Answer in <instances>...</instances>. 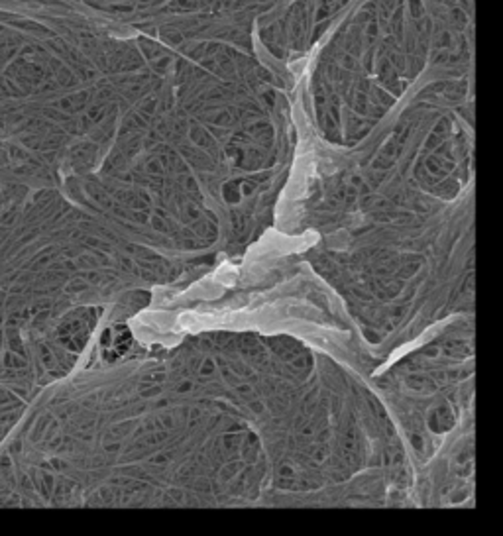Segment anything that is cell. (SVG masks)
<instances>
[{"label":"cell","mask_w":503,"mask_h":536,"mask_svg":"<svg viewBox=\"0 0 503 536\" xmlns=\"http://www.w3.org/2000/svg\"><path fill=\"white\" fill-rule=\"evenodd\" d=\"M97 322V315L91 309H81L75 313H69V317L61 322L57 330V338L65 350L81 352L85 342L89 340L91 328Z\"/></svg>","instance_id":"cell-1"},{"label":"cell","mask_w":503,"mask_h":536,"mask_svg":"<svg viewBox=\"0 0 503 536\" xmlns=\"http://www.w3.org/2000/svg\"><path fill=\"white\" fill-rule=\"evenodd\" d=\"M372 289L382 301H390V299L399 297V293L403 291V281L401 279H378L372 285Z\"/></svg>","instance_id":"cell-2"},{"label":"cell","mask_w":503,"mask_h":536,"mask_svg":"<svg viewBox=\"0 0 503 536\" xmlns=\"http://www.w3.org/2000/svg\"><path fill=\"white\" fill-rule=\"evenodd\" d=\"M423 256H417V254H405L399 258V264H397V275L403 277V279H409L413 277L415 273H419V269L423 266Z\"/></svg>","instance_id":"cell-3"},{"label":"cell","mask_w":503,"mask_h":536,"mask_svg":"<svg viewBox=\"0 0 503 536\" xmlns=\"http://www.w3.org/2000/svg\"><path fill=\"white\" fill-rule=\"evenodd\" d=\"M405 383L411 391H417V393H433L437 389V383L433 381V377L425 374H411L407 375Z\"/></svg>","instance_id":"cell-4"},{"label":"cell","mask_w":503,"mask_h":536,"mask_svg":"<svg viewBox=\"0 0 503 536\" xmlns=\"http://www.w3.org/2000/svg\"><path fill=\"white\" fill-rule=\"evenodd\" d=\"M270 344H272V350L279 356L283 362H287L291 356H295L299 350H303L301 344H297V342H293V340H289V338H276V340H272Z\"/></svg>","instance_id":"cell-5"},{"label":"cell","mask_w":503,"mask_h":536,"mask_svg":"<svg viewBox=\"0 0 503 536\" xmlns=\"http://www.w3.org/2000/svg\"><path fill=\"white\" fill-rule=\"evenodd\" d=\"M240 454H242L244 462H248V464H254V462L258 460V454H260V440H258L256 434H248V436L242 440Z\"/></svg>","instance_id":"cell-6"},{"label":"cell","mask_w":503,"mask_h":536,"mask_svg":"<svg viewBox=\"0 0 503 536\" xmlns=\"http://www.w3.org/2000/svg\"><path fill=\"white\" fill-rule=\"evenodd\" d=\"M193 370L197 372V375L201 377L203 381L205 379H211V377H215V374H217V362L213 360V358H209V356H205V358H201V360H193Z\"/></svg>","instance_id":"cell-7"},{"label":"cell","mask_w":503,"mask_h":536,"mask_svg":"<svg viewBox=\"0 0 503 536\" xmlns=\"http://www.w3.org/2000/svg\"><path fill=\"white\" fill-rule=\"evenodd\" d=\"M433 415L437 417V423H439V427H441L443 432H447V430H450L454 427V413H452V409H450L448 403H441L433 411Z\"/></svg>","instance_id":"cell-8"},{"label":"cell","mask_w":503,"mask_h":536,"mask_svg":"<svg viewBox=\"0 0 503 536\" xmlns=\"http://www.w3.org/2000/svg\"><path fill=\"white\" fill-rule=\"evenodd\" d=\"M309 456H311V460L317 464V466H321V464H325L327 460H329V444L327 442H313L311 446H309Z\"/></svg>","instance_id":"cell-9"},{"label":"cell","mask_w":503,"mask_h":536,"mask_svg":"<svg viewBox=\"0 0 503 536\" xmlns=\"http://www.w3.org/2000/svg\"><path fill=\"white\" fill-rule=\"evenodd\" d=\"M443 354L448 358H464L470 354V346L464 342H447L443 346Z\"/></svg>","instance_id":"cell-10"},{"label":"cell","mask_w":503,"mask_h":536,"mask_svg":"<svg viewBox=\"0 0 503 536\" xmlns=\"http://www.w3.org/2000/svg\"><path fill=\"white\" fill-rule=\"evenodd\" d=\"M240 446H242V436L240 434L230 432V434H224L223 436V448L226 454L234 456L236 452H240Z\"/></svg>","instance_id":"cell-11"},{"label":"cell","mask_w":503,"mask_h":536,"mask_svg":"<svg viewBox=\"0 0 503 536\" xmlns=\"http://www.w3.org/2000/svg\"><path fill=\"white\" fill-rule=\"evenodd\" d=\"M191 138H193V142L199 146V148H213V140H211V136L203 130V128H193L191 130Z\"/></svg>","instance_id":"cell-12"},{"label":"cell","mask_w":503,"mask_h":536,"mask_svg":"<svg viewBox=\"0 0 503 536\" xmlns=\"http://www.w3.org/2000/svg\"><path fill=\"white\" fill-rule=\"evenodd\" d=\"M156 425L160 430H173L177 427V421L173 417V413H162L158 419H156Z\"/></svg>","instance_id":"cell-13"},{"label":"cell","mask_w":503,"mask_h":536,"mask_svg":"<svg viewBox=\"0 0 503 536\" xmlns=\"http://www.w3.org/2000/svg\"><path fill=\"white\" fill-rule=\"evenodd\" d=\"M171 460H173V452H160V454L152 456L148 460V464L150 466H156V468H166Z\"/></svg>","instance_id":"cell-14"},{"label":"cell","mask_w":503,"mask_h":536,"mask_svg":"<svg viewBox=\"0 0 503 536\" xmlns=\"http://www.w3.org/2000/svg\"><path fill=\"white\" fill-rule=\"evenodd\" d=\"M234 389H236V393L242 397V399H246V401H252V399H256L258 395H256V389L250 385V383H238V385H234Z\"/></svg>","instance_id":"cell-15"},{"label":"cell","mask_w":503,"mask_h":536,"mask_svg":"<svg viewBox=\"0 0 503 536\" xmlns=\"http://www.w3.org/2000/svg\"><path fill=\"white\" fill-rule=\"evenodd\" d=\"M368 403H370V407H372V413H374V417L386 423V421H388V413H386V409L382 407V403H380L378 399H374V397H368Z\"/></svg>","instance_id":"cell-16"},{"label":"cell","mask_w":503,"mask_h":536,"mask_svg":"<svg viewBox=\"0 0 503 536\" xmlns=\"http://www.w3.org/2000/svg\"><path fill=\"white\" fill-rule=\"evenodd\" d=\"M144 381L146 383H152V385H160V383L166 381V372L164 370H152V372H148L144 375Z\"/></svg>","instance_id":"cell-17"},{"label":"cell","mask_w":503,"mask_h":536,"mask_svg":"<svg viewBox=\"0 0 503 536\" xmlns=\"http://www.w3.org/2000/svg\"><path fill=\"white\" fill-rule=\"evenodd\" d=\"M242 466L240 464H236V462H230L226 468L223 470V474H221V478H223L224 482L226 480H232V478H236V474H238V470H240Z\"/></svg>","instance_id":"cell-18"},{"label":"cell","mask_w":503,"mask_h":536,"mask_svg":"<svg viewBox=\"0 0 503 536\" xmlns=\"http://www.w3.org/2000/svg\"><path fill=\"white\" fill-rule=\"evenodd\" d=\"M140 395H142V397H154V395H160V385L146 383V385L140 387Z\"/></svg>","instance_id":"cell-19"},{"label":"cell","mask_w":503,"mask_h":536,"mask_svg":"<svg viewBox=\"0 0 503 536\" xmlns=\"http://www.w3.org/2000/svg\"><path fill=\"white\" fill-rule=\"evenodd\" d=\"M248 407H250V411H254L256 415H262V413H264V409H266V407H264V403H262L258 397H256V399H252V401H248Z\"/></svg>","instance_id":"cell-20"},{"label":"cell","mask_w":503,"mask_h":536,"mask_svg":"<svg viewBox=\"0 0 503 536\" xmlns=\"http://www.w3.org/2000/svg\"><path fill=\"white\" fill-rule=\"evenodd\" d=\"M232 228H234V232H236V234H242V232H244V228H246V218H242V216L234 218V220H232Z\"/></svg>","instance_id":"cell-21"},{"label":"cell","mask_w":503,"mask_h":536,"mask_svg":"<svg viewBox=\"0 0 503 536\" xmlns=\"http://www.w3.org/2000/svg\"><path fill=\"white\" fill-rule=\"evenodd\" d=\"M199 419H201V411H199L197 407H195V409H191V411H189V415H187V421H189V425H195V423H197Z\"/></svg>","instance_id":"cell-22"},{"label":"cell","mask_w":503,"mask_h":536,"mask_svg":"<svg viewBox=\"0 0 503 536\" xmlns=\"http://www.w3.org/2000/svg\"><path fill=\"white\" fill-rule=\"evenodd\" d=\"M195 489H199V491H211V485H209V482L207 480H203V478H199V480H195Z\"/></svg>","instance_id":"cell-23"},{"label":"cell","mask_w":503,"mask_h":536,"mask_svg":"<svg viewBox=\"0 0 503 536\" xmlns=\"http://www.w3.org/2000/svg\"><path fill=\"white\" fill-rule=\"evenodd\" d=\"M464 291H466V293H472V291H474V273H470V275L466 277V281H464Z\"/></svg>","instance_id":"cell-24"},{"label":"cell","mask_w":503,"mask_h":536,"mask_svg":"<svg viewBox=\"0 0 503 536\" xmlns=\"http://www.w3.org/2000/svg\"><path fill=\"white\" fill-rule=\"evenodd\" d=\"M193 389V383L189 381V379H185L183 383H179V387H177V391L179 393H187V391H191Z\"/></svg>","instance_id":"cell-25"},{"label":"cell","mask_w":503,"mask_h":536,"mask_svg":"<svg viewBox=\"0 0 503 536\" xmlns=\"http://www.w3.org/2000/svg\"><path fill=\"white\" fill-rule=\"evenodd\" d=\"M411 442H413V446H415L417 450H421V448H423V444H421V436H419V434H413V436H411Z\"/></svg>","instance_id":"cell-26"}]
</instances>
